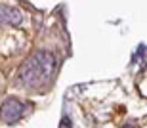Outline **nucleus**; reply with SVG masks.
Segmentation results:
<instances>
[{"label":"nucleus","instance_id":"nucleus-3","mask_svg":"<svg viewBox=\"0 0 147 128\" xmlns=\"http://www.w3.org/2000/svg\"><path fill=\"white\" fill-rule=\"evenodd\" d=\"M21 21H23V13L17 8H11V6H2L0 8V25L17 27V25H21Z\"/></svg>","mask_w":147,"mask_h":128},{"label":"nucleus","instance_id":"nucleus-1","mask_svg":"<svg viewBox=\"0 0 147 128\" xmlns=\"http://www.w3.org/2000/svg\"><path fill=\"white\" fill-rule=\"evenodd\" d=\"M55 71V57L50 52H36L17 71L16 82L23 88H42Z\"/></svg>","mask_w":147,"mask_h":128},{"label":"nucleus","instance_id":"nucleus-2","mask_svg":"<svg viewBox=\"0 0 147 128\" xmlns=\"http://www.w3.org/2000/svg\"><path fill=\"white\" fill-rule=\"evenodd\" d=\"M25 111H27V103H23L17 98H6L0 107V119L6 124H13L25 115Z\"/></svg>","mask_w":147,"mask_h":128}]
</instances>
